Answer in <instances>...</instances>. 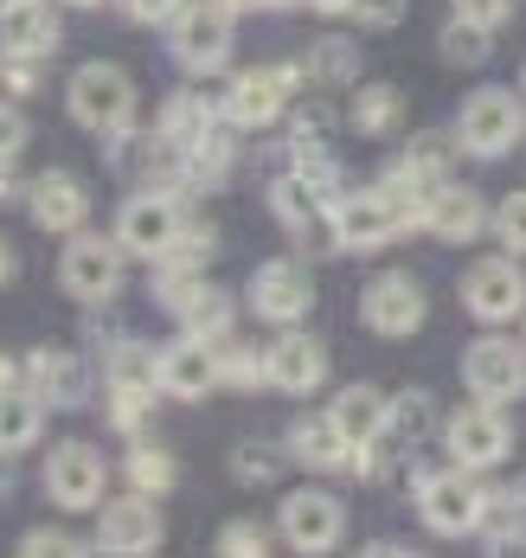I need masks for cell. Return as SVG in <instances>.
<instances>
[{
    "mask_svg": "<svg viewBox=\"0 0 526 558\" xmlns=\"http://www.w3.org/2000/svg\"><path fill=\"white\" fill-rule=\"evenodd\" d=\"M225 386H237V391L270 386V360L250 353V347H225Z\"/></svg>",
    "mask_w": 526,
    "mask_h": 558,
    "instance_id": "cell-40",
    "label": "cell"
},
{
    "mask_svg": "<svg viewBox=\"0 0 526 558\" xmlns=\"http://www.w3.org/2000/svg\"><path fill=\"white\" fill-rule=\"evenodd\" d=\"M456 135H463L468 155H481V161L507 155V148L526 135L521 97H514V90H501V84H481V90L463 104V116H456Z\"/></svg>",
    "mask_w": 526,
    "mask_h": 558,
    "instance_id": "cell-5",
    "label": "cell"
},
{
    "mask_svg": "<svg viewBox=\"0 0 526 558\" xmlns=\"http://www.w3.org/2000/svg\"><path fill=\"white\" fill-rule=\"evenodd\" d=\"M456 148H463V135L424 129V135H411V142H405V168L417 173V180H430V186H443L450 168H456Z\"/></svg>",
    "mask_w": 526,
    "mask_h": 558,
    "instance_id": "cell-29",
    "label": "cell"
},
{
    "mask_svg": "<svg viewBox=\"0 0 526 558\" xmlns=\"http://www.w3.org/2000/svg\"><path fill=\"white\" fill-rule=\"evenodd\" d=\"M168 46H174V58L193 71V77L225 71V58H232V13H225L219 0H186V7L174 13Z\"/></svg>",
    "mask_w": 526,
    "mask_h": 558,
    "instance_id": "cell-6",
    "label": "cell"
},
{
    "mask_svg": "<svg viewBox=\"0 0 526 558\" xmlns=\"http://www.w3.org/2000/svg\"><path fill=\"white\" fill-rule=\"evenodd\" d=\"M308 71L321 84H353L359 77V46H347V39H315L308 46Z\"/></svg>",
    "mask_w": 526,
    "mask_h": 558,
    "instance_id": "cell-35",
    "label": "cell"
},
{
    "mask_svg": "<svg viewBox=\"0 0 526 558\" xmlns=\"http://www.w3.org/2000/svg\"><path fill=\"white\" fill-rule=\"evenodd\" d=\"M110 379H117V386H161V347L117 340V347H110Z\"/></svg>",
    "mask_w": 526,
    "mask_h": 558,
    "instance_id": "cell-33",
    "label": "cell"
},
{
    "mask_svg": "<svg viewBox=\"0 0 526 558\" xmlns=\"http://www.w3.org/2000/svg\"><path fill=\"white\" fill-rule=\"evenodd\" d=\"M103 488H110V469H103V456L90 444H59L46 456V495L71 513H84V507L103 501Z\"/></svg>",
    "mask_w": 526,
    "mask_h": 558,
    "instance_id": "cell-14",
    "label": "cell"
},
{
    "mask_svg": "<svg viewBox=\"0 0 526 558\" xmlns=\"http://www.w3.org/2000/svg\"><path fill=\"white\" fill-rule=\"evenodd\" d=\"M71 7H97V0H71Z\"/></svg>",
    "mask_w": 526,
    "mask_h": 558,
    "instance_id": "cell-52",
    "label": "cell"
},
{
    "mask_svg": "<svg viewBox=\"0 0 526 558\" xmlns=\"http://www.w3.org/2000/svg\"><path fill=\"white\" fill-rule=\"evenodd\" d=\"M20 553L33 558V553H84V546H77V539H64V533H26V539H20Z\"/></svg>",
    "mask_w": 526,
    "mask_h": 558,
    "instance_id": "cell-46",
    "label": "cell"
},
{
    "mask_svg": "<svg viewBox=\"0 0 526 558\" xmlns=\"http://www.w3.org/2000/svg\"><path fill=\"white\" fill-rule=\"evenodd\" d=\"M334 231H341V251H379V244H392L405 225L392 213V199L372 186V193H341V199H334Z\"/></svg>",
    "mask_w": 526,
    "mask_h": 558,
    "instance_id": "cell-17",
    "label": "cell"
},
{
    "mask_svg": "<svg viewBox=\"0 0 526 558\" xmlns=\"http://www.w3.org/2000/svg\"><path fill=\"white\" fill-rule=\"evenodd\" d=\"M59 282L77 302H110L122 289V238H97V231H71L59 257Z\"/></svg>",
    "mask_w": 526,
    "mask_h": 558,
    "instance_id": "cell-8",
    "label": "cell"
},
{
    "mask_svg": "<svg viewBox=\"0 0 526 558\" xmlns=\"http://www.w3.org/2000/svg\"><path fill=\"white\" fill-rule=\"evenodd\" d=\"M295 84H302V71H295V64L244 71L232 90H225V116H232L237 129H270V122H283V104H290Z\"/></svg>",
    "mask_w": 526,
    "mask_h": 558,
    "instance_id": "cell-15",
    "label": "cell"
},
{
    "mask_svg": "<svg viewBox=\"0 0 526 558\" xmlns=\"http://www.w3.org/2000/svg\"><path fill=\"white\" fill-rule=\"evenodd\" d=\"M468 475H475V469H463V475H456V469H450V475H443V469H417V475H411V488H417V513H424V526H430V533L463 539V533L481 526L488 495H481Z\"/></svg>",
    "mask_w": 526,
    "mask_h": 558,
    "instance_id": "cell-2",
    "label": "cell"
},
{
    "mask_svg": "<svg viewBox=\"0 0 526 558\" xmlns=\"http://www.w3.org/2000/svg\"><path fill=\"white\" fill-rule=\"evenodd\" d=\"M26 213H33V225H46V231H84V213H90V193L71 180V173H39L33 186H26Z\"/></svg>",
    "mask_w": 526,
    "mask_h": 558,
    "instance_id": "cell-22",
    "label": "cell"
},
{
    "mask_svg": "<svg viewBox=\"0 0 526 558\" xmlns=\"http://www.w3.org/2000/svg\"><path fill=\"white\" fill-rule=\"evenodd\" d=\"M7 386H20V360H13V353H0V391Z\"/></svg>",
    "mask_w": 526,
    "mask_h": 558,
    "instance_id": "cell-48",
    "label": "cell"
},
{
    "mask_svg": "<svg viewBox=\"0 0 526 558\" xmlns=\"http://www.w3.org/2000/svg\"><path fill=\"white\" fill-rule=\"evenodd\" d=\"M225 13H270V7H283V0H219Z\"/></svg>",
    "mask_w": 526,
    "mask_h": 558,
    "instance_id": "cell-47",
    "label": "cell"
},
{
    "mask_svg": "<svg viewBox=\"0 0 526 558\" xmlns=\"http://www.w3.org/2000/svg\"><path fill=\"white\" fill-rule=\"evenodd\" d=\"M46 430V398L33 386H7L0 391V449H33Z\"/></svg>",
    "mask_w": 526,
    "mask_h": 558,
    "instance_id": "cell-25",
    "label": "cell"
},
{
    "mask_svg": "<svg viewBox=\"0 0 526 558\" xmlns=\"http://www.w3.org/2000/svg\"><path fill=\"white\" fill-rule=\"evenodd\" d=\"M264 546H270V539H264V533H257L250 520H232V526L219 533V553H225V558H237V553H244V558H257Z\"/></svg>",
    "mask_w": 526,
    "mask_h": 558,
    "instance_id": "cell-41",
    "label": "cell"
},
{
    "mask_svg": "<svg viewBox=\"0 0 526 558\" xmlns=\"http://www.w3.org/2000/svg\"><path fill=\"white\" fill-rule=\"evenodd\" d=\"M463 20H481V26H501L507 13H514V0H450Z\"/></svg>",
    "mask_w": 526,
    "mask_h": 558,
    "instance_id": "cell-45",
    "label": "cell"
},
{
    "mask_svg": "<svg viewBox=\"0 0 526 558\" xmlns=\"http://www.w3.org/2000/svg\"><path fill=\"white\" fill-rule=\"evenodd\" d=\"M0 52L7 58H39L59 52V13L46 0H7L0 7Z\"/></svg>",
    "mask_w": 526,
    "mask_h": 558,
    "instance_id": "cell-20",
    "label": "cell"
},
{
    "mask_svg": "<svg viewBox=\"0 0 526 558\" xmlns=\"http://www.w3.org/2000/svg\"><path fill=\"white\" fill-rule=\"evenodd\" d=\"M463 379H468V391L488 398V404H514L526 391V340H507V335L468 340Z\"/></svg>",
    "mask_w": 526,
    "mask_h": 558,
    "instance_id": "cell-9",
    "label": "cell"
},
{
    "mask_svg": "<svg viewBox=\"0 0 526 558\" xmlns=\"http://www.w3.org/2000/svg\"><path fill=\"white\" fill-rule=\"evenodd\" d=\"M180 322H186V335L225 340V335H232V295H225V289H212V282H206V289H199V295H193V302H186V308H180Z\"/></svg>",
    "mask_w": 526,
    "mask_h": 558,
    "instance_id": "cell-32",
    "label": "cell"
},
{
    "mask_svg": "<svg viewBox=\"0 0 526 558\" xmlns=\"http://www.w3.org/2000/svg\"><path fill=\"white\" fill-rule=\"evenodd\" d=\"M20 148H26V116L13 104H0V161H13Z\"/></svg>",
    "mask_w": 526,
    "mask_h": 558,
    "instance_id": "cell-43",
    "label": "cell"
},
{
    "mask_svg": "<svg viewBox=\"0 0 526 558\" xmlns=\"http://www.w3.org/2000/svg\"><path fill=\"white\" fill-rule=\"evenodd\" d=\"M463 308L475 315V322H514V315H526V270L514 264V251L468 264Z\"/></svg>",
    "mask_w": 526,
    "mask_h": 558,
    "instance_id": "cell-10",
    "label": "cell"
},
{
    "mask_svg": "<svg viewBox=\"0 0 526 558\" xmlns=\"http://www.w3.org/2000/svg\"><path fill=\"white\" fill-rule=\"evenodd\" d=\"M180 225H186V213H180V199L168 193V186H142V193H129L117 213V238L122 251H135V257H168L180 238Z\"/></svg>",
    "mask_w": 526,
    "mask_h": 558,
    "instance_id": "cell-7",
    "label": "cell"
},
{
    "mask_svg": "<svg viewBox=\"0 0 526 558\" xmlns=\"http://www.w3.org/2000/svg\"><path fill=\"white\" fill-rule=\"evenodd\" d=\"M212 386H225V347L206 335H180L161 347V391L168 398H206Z\"/></svg>",
    "mask_w": 526,
    "mask_h": 558,
    "instance_id": "cell-11",
    "label": "cell"
},
{
    "mask_svg": "<svg viewBox=\"0 0 526 558\" xmlns=\"http://www.w3.org/2000/svg\"><path fill=\"white\" fill-rule=\"evenodd\" d=\"M264 360H270V386L295 391V398H308V391L321 386V373H328V347L315 335H302V328H283Z\"/></svg>",
    "mask_w": 526,
    "mask_h": 558,
    "instance_id": "cell-21",
    "label": "cell"
},
{
    "mask_svg": "<svg viewBox=\"0 0 526 558\" xmlns=\"http://www.w3.org/2000/svg\"><path fill=\"white\" fill-rule=\"evenodd\" d=\"M430 424H437V398H430V391H399V398H392V417H386V430H392V437L424 444V437H430Z\"/></svg>",
    "mask_w": 526,
    "mask_h": 558,
    "instance_id": "cell-34",
    "label": "cell"
},
{
    "mask_svg": "<svg viewBox=\"0 0 526 558\" xmlns=\"http://www.w3.org/2000/svg\"><path fill=\"white\" fill-rule=\"evenodd\" d=\"M488 231L501 238V251L526 257V186H521V193H507V199L494 206V225H488Z\"/></svg>",
    "mask_w": 526,
    "mask_h": 558,
    "instance_id": "cell-39",
    "label": "cell"
},
{
    "mask_svg": "<svg viewBox=\"0 0 526 558\" xmlns=\"http://www.w3.org/2000/svg\"><path fill=\"white\" fill-rule=\"evenodd\" d=\"M232 475L244 482V488H270V482L283 475V449H270V444H237V449H232Z\"/></svg>",
    "mask_w": 526,
    "mask_h": 558,
    "instance_id": "cell-36",
    "label": "cell"
},
{
    "mask_svg": "<svg viewBox=\"0 0 526 558\" xmlns=\"http://www.w3.org/2000/svg\"><path fill=\"white\" fill-rule=\"evenodd\" d=\"M359 315H366V328L386 340H411L424 328V289L405 277V270H386V277L366 282V295H359Z\"/></svg>",
    "mask_w": 526,
    "mask_h": 558,
    "instance_id": "cell-13",
    "label": "cell"
},
{
    "mask_svg": "<svg viewBox=\"0 0 526 558\" xmlns=\"http://www.w3.org/2000/svg\"><path fill=\"white\" fill-rule=\"evenodd\" d=\"M122 475H129V488H142V495H168L180 482L174 456L161 444H129V456H122Z\"/></svg>",
    "mask_w": 526,
    "mask_h": 558,
    "instance_id": "cell-30",
    "label": "cell"
},
{
    "mask_svg": "<svg viewBox=\"0 0 526 558\" xmlns=\"http://www.w3.org/2000/svg\"><path fill=\"white\" fill-rule=\"evenodd\" d=\"M155 391H161V386H117V379H110V417H117L122 437H135V430L148 424V404H155Z\"/></svg>",
    "mask_w": 526,
    "mask_h": 558,
    "instance_id": "cell-37",
    "label": "cell"
},
{
    "mask_svg": "<svg viewBox=\"0 0 526 558\" xmlns=\"http://www.w3.org/2000/svg\"><path fill=\"white\" fill-rule=\"evenodd\" d=\"M443 444L456 469H501L514 456V424H507V404H488L475 398L456 417H443Z\"/></svg>",
    "mask_w": 526,
    "mask_h": 558,
    "instance_id": "cell-3",
    "label": "cell"
},
{
    "mask_svg": "<svg viewBox=\"0 0 526 558\" xmlns=\"http://www.w3.org/2000/svg\"><path fill=\"white\" fill-rule=\"evenodd\" d=\"M283 539H290L295 553H334L341 546V533H347V507L334 501L328 488H295L290 501H283Z\"/></svg>",
    "mask_w": 526,
    "mask_h": 558,
    "instance_id": "cell-12",
    "label": "cell"
},
{
    "mask_svg": "<svg viewBox=\"0 0 526 558\" xmlns=\"http://www.w3.org/2000/svg\"><path fill=\"white\" fill-rule=\"evenodd\" d=\"M328 417L347 430L353 444H366V437H379V430H386V417H392V398H386V391H372V386H347L334 404H328Z\"/></svg>",
    "mask_w": 526,
    "mask_h": 558,
    "instance_id": "cell-26",
    "label": "cell"
},
{
    "mask_svg": "<svg viewBox=\"0 0 526 558\" xmlns=\"http://www.w3.org/2000/svg\"><path fill=\"white\" fill-rule=\"evenodd\" d=\"M437 52H443V64H456V71H475V64H488V52H494V26L450 13V26L437 33Z\"/></svg>",
    "mask_w": 526,
    "mask_h": 558,
    "instance_id": "cell-28",
    "label": "cell"
},
{
    "mask_svg": "<svg viewBox=\"0 0 526 558\" xmlns=\"http://www.w3.org/2000/svg\"><path fill=\"white\" fill-rule=\"evenodd\" d=\"M64 104H71V122H77V129L117 135V129H129L135 84H129V71H117V64H77V77H71V90H64Z\"/></svg>",
    "mask_w": 526,
    "mask_h": 558,
    "instance_id": "cell-4",
    "label": "cell"
},
{
    "mask_svg": "<svg viewBox=\"0 0 526 558\" xmlns=\"http://www.w3.org/2000/svg\"><path fill=\"white\" fill-rule=\"evenodd\" d=\"M315 13H353V0H308Z\"/></svg>",
    "mask_w": 526,
    "mask_h": 558,
    "instance_id": "cell-50",
    "label": "cell"
},
{
    "mask_svg": "<svg viewBox=\"0 0 526 558\" xmlns=\"http://www.w3.org/2000/svg\"><path fill=\"white\" fill-rule=\"evenodd\" d=\"M0 282H13V244L0 238Z\"/></svg>",
    "mask_w": 526,
    "mask_h": 558,
    "instance_id": "cell-49",
    "label": "cell"
},
{
    "mask_svg": "<svg viewBox=\"0 0 526 558\" xmlns=\"http://www.w3.org/2000/svg\"><path fill=\"white\" fill-rule=\"evenodd\" d=\"M334 180H315V173H277V186H270V206H277V225L290 231L302 251H341V231H334Z\"/></svg>",
    "mask_w": 526,
    "mask_h": 558,
    "instance_id": "cell-1",
    "label": "cell"
},
{
    "mask_svg": "<svg viewBox=\"0 0 526 558\" xmlns=\"http://www.w3.org/2000/svg\"><path fill=\"white\" fill-rule=\"evenodd\" d=\"M399 122H405V90L366 84V90L353 97V129H359V135H392Z\"/></svg>",
    "mask_w": 526,
    "mask_h": 558,
    "instance_id": "cell-31",
    "label": "cell"
},
{
    "mask_svg": "<svg viewBox=\"0 0 526 558\" xmlns=\"http://www.w3.org/2000/svg\"><path fill=\"white\" fill-rule=\"evenodd\" d=\"M353 437L334 424V417H302L290 430V456L295 462H308V469H347L353 462Z\"/></svg>",
    "mask_w": 526,
    "mask_h": 558,
    "instance_id": "cell-24",
    "label": "cell"
},
{
    "mask_svg": "<svg viewBox=\"0 0 526 558\" xmlns=\"http://www.w3.org/2000/svg\"><path fill=\"white\" fill-rule=\"evenodd\" d=\"M250 308H257L264 322L290 328V322H302V315L315 308V277H308L295 257H277V264H264V270L250 277Z\"/></svg>",
    "mask_w": 526,
    "mask_h": 558,
    "instance_id": "cell-16",
    "label": "cell"
},
{
    "mask_svg": "<svg viewBox=\"0 0 526 558\" xmlns=\"http://www.w3.org/2000/svg\"><path fill=\"white\" fill-rule=\"evenodd\" d=\"M212 122H219V110H212L206 97H193V90H174V97L161 104V135L174 142L180 155H193V148L212 135Z\"/></svg>",
    "mask_w": 526,
    "mask_h": 558,
    "instance_id": "cell-27",
    "label": "cell"
},
{
    "mask_svg": "<svg viewBox=\"0 0 526 558\" xmlns=\"http://www.w3.org/2000/svg\"><path fill=\"white\" fill-rule=\"evenodd\" d=\"M97 546H103V553H155V546H161V513H155V495L129 488L122 501L103 507V520H97Z\"/></svg>",
    "mask_w": 526,
    "mask_h": 558,
    "instance_id": "cell-18",
    "label": "cell"
},
{
    "mask_svg": "<svg viewBox=\"0 0 526 558\" xmlns=\"http://www.w3.org/2000/svg\"><path fill=\"white\" fill-rule=\"evenodd\" d=\"M353 20L359 26H399L405 20V0H353Z\"/></svg>",
    "mask_w": 526,
    "mask_h": 558,
    "instance_id": "cell-42",
    "label": "cell"
},
{
    "mask_svg": "<svg viewBox=\"0 0 526 558\" xmlns=\"http://www.w3.org/2000/svg\"><path fill=\"white\" fill-rule=\"evenodd\" d=\"M13 193H20V186H13V173H7V161H0V206H7Z\"/></svg>",
    "mask_w": 526,
    "mask_h": 558,
    "instance_id": "cell-51",
    "label": "cell"
},
{
    "mask_svg": "<svg viewBox=\"0 0 526 558\" xmlns=\"http://www.w3.org/2000/svg\"><path fill=\"white\" fill-rule=\"evenodd\" d=\"M488 225H494V213L481 206L475 186H456V180L430 186V213H424V231H430V238H443V244H475Z\"/></svg>",
    "mask_w": 526,
    "mask_h": 558,
    "instance_id": "cell-19",
    "label": "cell"
},
{
    "mask_svg": "<svg viewBox=\"0 0 526 558\" xmlns=\"http://www.w3.org/2000/svg\"><path fill=\"white\" fill-rule=\"evenodd\" d=\"M180 7H186V0H122V13H129V20H142V26H161V20H174Z\"/></svg>",
    "mask_w": 526,
    "mask_h": 558,
    "instance_id": "cell-44",
    "label": "cell"
},
{
    "mask_svg": "<svg viewBox=\"0 0 526 558\" xmlns=\"http://www.w3.org/2000/svg\"><path fill=\"white\" fill-rule=\"evenodd\" d=\"M26 386L39 391L46 404H84L90 398V373H84V360L77 353H59V347H39L33 360H26Z\"/></svg>",
    "mask_w": 526,
    "mask_h": 558,
    "instance_id": "cell-23",
    "label": "cell"
},
{
    "mask_svg": "<svg viewBox=\"0 0 526 558\" xmlns=\"http://www.w3.org/2000/svg\"><path fill=\"white\" fill-rule=\"evenodd\" d=\"M212 251H219V238H212V225L206 219H186L174 238V251H168V264H186V270H206L212 264Z\"/></svg>",
    "mask_w": 526,
    "mask_h": 558,
    "instance_id": "cell-38",
    "label": "cell"
}]
</instances>
